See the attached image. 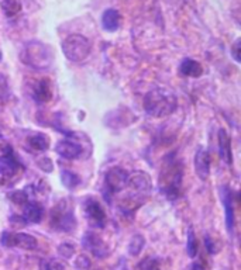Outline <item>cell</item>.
Masks as SVG:
<instances>
[{"instance_id": "cell-1", "label": "cell", "mask_w": 241, "mask_h": 270, "mask_svg": "<svg viewBox=\"0 0 241 270\" xmlns=\"http://www.w3.org/2000/svg\"><path fill=\"white\" fill-rule=\"evenodd\" d=\"M176 96L166 89L150 90L144 97V110L147 114L155 118H162L176 108Z\"/></svg>"}, {"instance_id": "cell-2", "label": "cell", "mask_w": 241, "mask_h": 270, "mask_svg": "<svg viewBox=\"0 0 241 270\" xmlns=\"http://www.w3.org/2000/svg\"><path fill=\"white\" fill-rule=\"evenodd\" d=\"M20 59L23 64L31 66L34 69H47L51 65L52 54L45 44L40 41H30L21 49Z\"/></svg>"}, {"instance_id": "cell-3", "label": "cell", "mask_w": 241, "mask_h": 270, "mask_svg": "<svg viewBox=\"0 0 241 270\" xmlns=\"http://www.w3.org/2000/svg\"><path fill=\"white\" fill-rule=\"evenodd\" d=\"M182 165L178 162H169L161 176L159 186L161 193H164L166 198L175 201L181 196V184H182Z\"/></svg>"}, {"instance_id": "cell-4", "label": "cell", "mask_w": 241, "mask_h": 270, "mask_svg": "<svg viewBox=\"0 0 241 270\" xmlns=\"http://www.w3.org/2000/svg\"><path fill=\"white\" fill-rule=\"evenodd\" d=\"M64 55L72 62H82L91 55V41L81 34H72L62 42Z\"/></svg>"}, {"instance_id": "cell-5", "label": "cell", "mask_w": 241, "mask_h": 270, "mask_svg": "<svg viewBox=\"0 0 241 270\" xmlns=\"http://www.w3.org/2000/svg\"><path fill=\"white\" fill-rule=\"evenodd\" d=\"M127 186L133 190L134 198L138 203H141V198L147 196L152 187L150 176L145 172H133L131 175H128Z\"/></svg>"}, {"instance_id": "cell-6", "label": "cell", "mask_w": 241, "mask_h": 270, "mask_svg": "<svg viewBox=\"0 0 241 270\" xmlns=\"http://www.w3.org/2000/svg\"><path fill=\"white\" fill-rule=\"evenodd\" d=\"M1 245L6 248H20L24 251H33L37 248V239L28 234H10L3 232L1 234Z\"/></svg>"}, {"instance_id": "cell-7", "label": "cell", "mask_w": 241, "mask_h": 270, "mask_svg": "<svg viewBox=\"0 0 241 270\" xmlns=\"http://www.w3.org/2000/svg\"><path fill=\"white\" fill-rule=\"evenodd\" d=\"M127 180H128V173L121 168H112L105 176L106 188L113 194L120 193L121 190L127 187Z\"/></svg>"}, {"instance_id": "cell-8", "label": "cell", "mask_w": 241, "mask_h": 270, "mask_svg": "<svg viewBox=\"0 0 241 270\" xmlns=\"http://www.w3.org/2000/svg\"><path fill=\"white\" fill-rule=\"evenodd\" d=\"M51 218H52V225L57 229H59V231H72V229L75 228L76 221L75 217H74V213L67 211L64 204L57 205L52 210Z\"/></svg>"}, {"instance_id": "cell-9", "label": "cell", "mask_w": 241, "mask_h": 270, "mask_svg": "<svg viewBox=\"0 0 241 270\" xmlns=\"http://www.w3.org/2000/svg\"><path fill=\"white\" fill-rule=\"evenodd\" d=\"M85 213H86V218L91 222L92 227L96 228H103L106 224V213L103 210V207L100 205L99 201L89 198L85 203Z\"/></svg>"}, {"instance_id": "cell-10", "label": "cell", "mask_w": 241, "mask_h": 270, "mask_svg": "<svg viewBox=\"0 0 241 270\" xmlns=\"http://www.w3.org/2000/svg\"><path fill=\"white\" fill-rule=\"evenodd\" d=\"M82 246L96 258H105L108 255V246L95 232H86L82 239Z\"/></svg>"}, {"instance_id": "cell-11", "label": "cell", "mask_w": 241, "mask_h": 270, "mask_svg": "<svg viewBox=\"0 0 241 270\" xmlns=\"http://www.w3.org/2000/svg\"><path fill=\"white\" fill-rule=\"evenodd\" d=\"M220 196H222V201H223L226 210V227H227V231L232 234L234 229V208L232 188L229 186H223L222 191H220Z\"/></svg>"}, {"instance_id": "cell-12", "label": "cell", "mask_w": 241, "mask_h": 270, "mask_svg": "<svg viewBox=\"0 0 241 270\" xmlns=\"http://www.w3.org/2000/svg\"><path fill=\"white\" fill-rule=\"evenodd\" d=\"M18 168H20V164L11 151H8L7 154H3L0 156V176L13 178L18 171Z\"/></svg>"}, {"instance_id": "cell-13", "label": "cell", "mask_w": 241, "mask_h": 270, "mask_svg": "<svg viewBox=\"0 0 241 270\" xmlns=\"http://www.w3.org/2000/svg\"><path fill=\"white\" fill-rule=\"evenodd\" d=\"M55 151H57L58 155L65 158V159H76L82 154V147L75 144V142H72V141L64 139V141H59L57 144Z\"/></svg>"}, {"instance_id": "cell-14", "label": "cell", "mask_w": 241, "mask_h": 270, "mask_svg": "<svg viewBox=\"0 0 241 270\" xmlns=\"http://www.w3.org/2000/svg\"><path fill=\"white\" fill-rule=\"evenodd\" d=\"M209 169H210V158L209 154L199 148V151L195 155V172L202 180H206L209 178Z\"/></svg>"}, {"instance_id": "cell-15", "label": "cell", "mask_w": 241, "mask_h": 270, "mask_svg": "<svg viewBox=\"0 0 241 270\" xmlns=\"http://www.w3.org/2000/svg\"><path fill=\"white\" fill-rule=\"evenodd\" d=\"M121 24V16L117 11L116 8H108L105 10L103 16H102V25L103 28L109 31V33H115L120 28Z\"/></svg>"}, {"instance_id": "cell-16", "label": "cell", "mask_w": 241, "mask_h": 270, "mask_svg": "<svg viewBox=\"0 0 241 270\" xmlns=\"http://www.w3.org/2000/svg\"><path fill=\"white\" fill-rule=\"evenodd\" d=\"M219 154L226 164L233 162V154H232V139L226 130H219Z\"/></svg>"}, {"instance_id": "cell-17", "label": "cell", "mask_w": 241, "mask_h": 270, "mask_svg": "<svg viewBox=\"0 0 241 270\" xmlns=\"http://www.w3.org/2000/svg\"><path fill=\"white\" fill-rule=\"evenodd\" d=\"M33 96L35 101L38 103H47L52 97V91H51V83L48 79H41L35 83L33 90Z\"/></svg>"}, {"instance_id": "cell-18", "label": "cell", "mask_w": 241, "mask_h": 270, "mask_svg": "<svg viewBox=\"0 0 241 270\" xmlns=\"http://www.w3.org/2000/svg\"><path fill=\"white\" fill-rule=\"evenodd\" d=\"M23 218L25 222H31V224H38L44 218V207L40 203H27L24 207V215Z\"/></svg>"}, {"instance_id": "cell-19", "label": "cell", "mask_w": 241, "mask_h": 270, "mask_svg": "<svg viewBox=\"0 0 241 270\" xmlns=\"http://www.w3.org/2000/svg\"><path fill=\"white\" fill-rule=\"evenodd\" d=\"M179 72L188 78H199L200 75L203 74V68L198 61H193L191 58H185L179 66Z\"/></svg>"}, {"instance_id": "cell-20", "label": "cell", "mask_w": 241, "mask_h": 270, "mask_svg": "<svg viewBox=\"0 0 241 270\" xmlns=\"http://www.w3.org/2000/svg\"><path fill=\"white\" fill-rule=\"evenodd\" d=\"M28 145L35 152H44L50 148V139L44 134H35L28 138Z\"/></svg>"}, {"instance_id": "cell-21", "label": "cell", "mask_w": 241, "mask_h": 270, "mask_svg": "<svg viewBox=\"0 0 241 270\" xmlns=\"http://www.w3.org/2000/svg\"><path fill=\"white\" fill-rule=\"evenodd\" d=\"M0 7L7 17H14L21 11V3L20 0H1Z\"/></svg>"}, {"instance_id": "cell-22", "label": "cell", "mask_w": 241, "mask_h": 270, "mask_svg": "<svg viewBox=\"0 0 241 270\" xmlns=\"http://www.w3.org/2000/svg\"><path fill=\"white\" fill-rule=\"evenodd\" d=\"M61 180H62V184L68 188H75L76 186L81 184V178L76 173L71 172V171H62L61 172Z\"/></svg>"}, {"instance_id": "cell-23", "label": "cell", "mask_w": 241, "mask_h": 270, "mask_svg": "<svg viewBox=\"0 0 241 270\" xmlns=\"http://www.w3.org/2000/svg\"><path fill=\"white\" fill-rule=\"evenodd\" d=\"M145 245V239L142 235H134L131 238V241H130V244H128V252L130 255H133V256H138L140 252L142 251V248Z\"/></svg>"}, {"instance_id": "cell-24", "label": "cell", "mask_w": 241, "mask_h": 270, "mask_svg": "<svg viewBox=\"0 0 241 270\" xmlns=\"http://www.w3.org/2000/svg\"><path fill=\"white\" fill-rule=\"evenodd\" d=\"M186 251H188V255L191 258H195L196 254H198V241H196V237H195V232L193 229H188V244H186Z\"/></svg>"}, {"instance_id": "cell-25", "label": "cell", "mask_w": 241, "mask_h": 270, "mask_svg": "<svg viewBox=\"0 0 241 270\" xmlns=\"http://www.w3.org/2000/svg\"><path fill=\"white\" fill-rule=\"evenodd\" d=\"M41 270H65V265L58 259H48L41 262Z\"/></svg>"}, {"instance_id": "cell-26", "label": "cell", "mask_w": 241, "mask_h": 270, "mask_svg": "<svg viewBox=\"0 0 241 270\" xmlns=\"http://www.w3.org/2000/svg\"><path fill=\"white\" fill-rule=\"evenodd\" d=\"M8 198L14 203V204H27V201H28V197L25 194L24 191H21V190H16V191H11L10 194H8Z\"/></svg>"}, {"instance_id": "cell-27", "label": "cell", "mask_w": 241, "mask_h": 270, "mask_svg": "<svg viewBox=\"0 0 241 270\" xmlns=\"http://www.w3.org/2000/svg\"><path fill=\"white\" fill-rule=\"evenodd\" d=\"M140 270H159L158 262L154 258H145L140 265H138Z\"/></svg>"}, {"instance_id": "cell-28", "label": "cell", "mask_w": 241, "mask_h": 270, "mask_svg": "<svg viewBox=\"0 0 241 270\" xmlns=\"http://www.w3.org/2000/svg\"><path fill=\"white\" fill-rule=\"evenodd\" d=\"M58 252L64 259H69L74 255V252H75V248L71 244H62V245H59Z\"/></svg>"}, {"instance_id": "cell-29", "label": "cell", "mask_w": 241, "mask_h": 270, "mask_svg": "<svg viewBox=\"0 0 241 270\" xmlns=\"http://www.w3.org/2000/svg\"><path fill=\"white\" fill-rule=\"evenodd\" d=\"M37 165L41 168L44 172H52V169H54V165L51 162L50 158H47V156H42L40 158L38 161H37Z\"/></svg>"}, {"instance_id": "cell-30", "label": "cell", "mask_w": 241, "mask_h": 270, "mask_svg": "<svg viewBox=\"0 0 241 270\" xmlns=\"http://www.w3.org/2000/svg\"><path fill=\"white\" fill-rule=\"evenodd\" d=\"M75 266L78 270H89L91 269V261L86 256H79L76 259Z\"/></svg>"}, {"instance_id": "cell-31", "label": "cell", "mask_w": 241, "mask_h": 270, "mask_svg": "<svg viewBox=\"0 0 241 270\" xmlns=\"http://www.w3.org/2000/svg\"><path fill=\"white\" fill-rule=\"evenodd\" d=\"M205 245H206V249H208L209 254L215 255L219 252V248H217L216 244L213 242L212 237H209V235H206V237H205Z\"/></svg>"}, {"instance_id": "cell-32", "label": "cell", "mask_w": 241, "mask_h": 270, "mask_svg": "<svg viewBox=\"0 0 241 270\" xmlns=\"http://www.w3.org/2000/svg\"><path fill=\"white\" fill-rule=\"evenodd\" d=\"M240 40H237V41L234 42V45L232 47V55H233L234 61L236 62H240L241 61V54H240Z\"/></svg>"}, {"instance_id": "cell-33", "label": "cell", "mask_w": 241, "mask_h": 270, "mask_svg": "<svg viewBox=\"0 0 241 270\" xmlns=\"http://www.w3.org/2000/svg\"><path fill=\"white\" fill-rule=\"evenodd\" d=\"M10 222H17V227H24L25 224H27L24 218H23V217H18V215L10 217Z\"/></svg>"}, {"instance_id": "cell-34", "label": "cell", "mask_w": 241, "mask_h": 270, "mask_svg": "<svg viewBox=\"0 0 241 270\" xmlns=\"http://www.w3.org/2000/svg\"><path fill=\"white\" fill-rule=\"evenodd\" d=\"M191 270H205V269H203V266H202L200 263H193L191 266Z\"/></svg>"}, {"instance_id": "cell-35", "label": "cell", "mask_w": 241, "mask_h": 270, "mask_svg": "<svg viewBox=\"0 0 241 270\" xmlns=\"http://www.w3.org/2000/svg\"><path fill=\"white\" fill-rule=\"evenodd\" d=\"M0 61H1V52H0Z\"/></svg>"}]
</instances>
